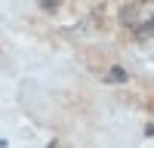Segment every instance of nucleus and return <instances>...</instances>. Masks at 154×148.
<instances>
[{
	"mask_svg": "<svg viewBox=\"0 0 154 148\" xmlns=\"http://www.w3.org/2000/svg\"><path fill=\"white\" fill-rule=\"evenodd\" d=\"M123 25L139 34H151L154 28V0H136L123 9Z\"/></svg>",
	"mask_w": 154,
	"mask_h": 148,
	"instance_id": "nucleus-1",
	"label": "nucleus"
},
{
	"mask_svg": "<svg viewBox=\"0 0 154 148\" xmlns=\"http://www.w3.org/2000/svg\"><path fill=\"white\" fill-rule=\"evenodd\" d=\"M40 3H43V6H59L62 0H40Z\"/></svg>",
	"mask_w": 154,
	"mask_h": 148,
	"instance_id": "nucleus-2",
	"label": "nucleus"
},
{
	"mask_svg": "<svg viewBox=\"0 0 154 148\" xmlns=\"http://www.w3.org/2000/svg\"><path fill=\"white\" fill-rule=\"evenodd\" d=\"M0 148H6V142H3V139H0Z\"/></svg>",
	"mask_w": 154,
	"mask_h": 148,
	"instance_id": "nucleus-3",
	"label": "nucleus"
}]
</instances>
